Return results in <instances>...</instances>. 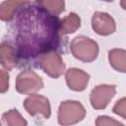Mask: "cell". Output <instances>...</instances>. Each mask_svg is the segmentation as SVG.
<instances>
[{
  "mask_svg": "<svg viewBox=\"0 0 126 126\" xmlns=\"http://www.w3.org/2000/svg\"><path fill=\"white\" fill-rule=\"evenodd\" d=\"M93 29L102 35H107L112 33L115 30V23L113 19L106 13L96 12L93 16Z\"/></svg>",
  "mask_w": 126,
  "mask_h": 126,
  "instance_id": "8",
  "label": "cell"
},
{
  "mask_svg": "<svg viewBox=\"0 0 126 126\" xmlns=\"http://www.w3.org/2000/svg\"><path fill=\"white\" fill-rule=\"evenodd\" d=\"M113 111L126 119V98L120 99L113 107Z\"/></svg>",
  "mask_w": 126,
  "mask_h": 126,
  "instance_id": "17",
  "label": "cell"
},
{
  "mask_svg": "<svg viewBox=\"0 0 126 126\" xmlns=\"http://www.w3.org/2000/svg\"><path fill=\"white\" fill-rule=\"evenodd\" d=\"M96 126H123V124L107 116H99L96 119Z\"/></svg>",
  "mask_w": 126,
  "mask_h": 126,
  "instance_id": "16",
  "label": "cell"
},
{
  "mask_svg": "<svg viewBox=\"0 0 126 126\" xmlns=\"http://www.w3.org/2000/svg\"><path fill=\"white\" fill-rule=\"evenodd\" d=\"M121 6L123 7V9L126 10V1H121Z\"/></svg>",
  "mask_w": 126,
  "mask_h": 126,
  "instance_id": "19",
  "label": "cell"
},
{
  "mask_svg": "<svg viewBox=\"0 0 126 126\" xmlns=\"http://www.w3.org/2000/svg\"><path fill=\"white\" fill-rule=\"evenodd\" d=\"M71 51L73 55L83 61L94 60L98 52L97 44L90 38L79 36L76 37L71 43Z\"/></svg>",
  "mask_w": 126,
  "mask_h": 126,
  "instance_id": "2",
  "label": "cell"
},
{
  "mask_svg": "<svg viewBox=\"0 0 126 126\" xmlns=\"http://www.w3.org/2000/svg\"><path fill=\"white\" fill-rule=\"evenodd\" d=\"M110 64L120 72H126V51L114 49L109 52Z\"/></svg>",
  "mask_w": 126,
  "mask_h": 126,
  "instance_id": "12",
  "label": "cell"
},
{
  "mask_svg": "<svg viewBox=\"0 0 126 126\" xmlns=\"http://www.w3.org/2000/svg\"><path fill=\"white\" fill-rule=\"evenodd\" d=\"M42 7H44L47 11H49L53 15H57L61 13L64 10V1H58V0H45V1H37Z\"/></svg>",
  "mask_w": 126,
  "mask_h": 126,
  "instance_id": "15",
  "label": "cell"
},
{
  "mask_svg": "<svg viewBox=\"0 0 126 126\" xmlns=\"http://www.w3.org/2000/svg\"><path fill=\"white\" fill-rule=\"evenodd\" d=\"M39 65L42 70L51 77L60 76L65 69L64 63L56 53H48L42 55L39 59Z\"/></svg>",
  "mask_w": 126,
  "mask_h": 126,
  "instance_id": "6",
  "label": "cell"
},
{
  "mask_svg": "<svg viewBox=\"0 0 126 126\" xmlns=\"http://www.w3.org/2000/svg\"><path fill=\"white\" fill-rule=\"evenodd\" d=\"M115 94V87L114 86H98L93 90L91 94V102L92 105L96 108H104L108 101L112 98Z\"/></svg>",
  "mask_w": 126,
  "mask_h": 126,
  "instance_id": "7",
  "label": "cell"
},
{
  "mask_svg": "<svg viewBox=\"0 0 126 126\" xmlns=\"http://www.w3.org/2000/svg\"><path fill=\"white\" fill-rule=\"evenodd\" d=\"M14 17L13 28L19 57L34 58L58 47L61 22L37 1H27Z\"/></svg>",
  "mask_w": 126,
  "mask_h": 126,
  "instance_id": "1",
  "label": "cell"
},
{
  "mask_svg": "<svg viewBox=\"0 0 126 126\" xmlns=\"http://www.w3.org/2000/svg\"><path fill=\"white\" fill-rule=\"evenodd\" d=\"M79 27H80V18L76 14L70 13L61 22V33L67 34L70 32H74Z\"/></svg>",
  "mask_w": 126,
  "mask_h": 126,
  "instance_id": "13",
  "label": "cell"
},
{
  "mask_svg": "<svg viewBox=\"0 0 126 126\" xmlns=\"http://www.w3.org/2000/svg\"><path fill=\"white\" fill-rule=\"evenodd\" d=\"M43 86L41 79L32 71L22 72L16 81V89L22 94H31L38 91Z\"/></svg>",
  "mask_w": 126,
  "mask_h": 126,
  "instance_id": "4",
  "label": "cell"
},
{
  "mask_svg": "<svg viewBox=\"0 0 126 126\" xmlns=\"http://www.w3.org/2000/svg\"><path fill=\"white\" fill-rule=\"evenodd\" d=\"M27 1H5L0 6V18L3 21H10L14 18L17 10Z\"/></svg>",
  "mask_w": 126,
  "mask_h": 126,
  "instance_id": "11",
  "label": "cell"
},
{
  "mask_svg": "<svg viewBox=\"0 0 126 126\" xmlns=\"http://www.w3.org/2000/svg\"><path fill=\"white\" fill-rule=\"evenodd\" d=\"M3 119L7 126H27V121L20 115L16 109H12L3 115Z\"/></svg>",
  "mask_w": 126,
  "mask_h": 126,
  "instance_id": "14",
  "label": "cell"
},
{
  "mask_svg": "<svg viewBox=\"0 0 126 126\" xmlns=\"http://www.w3.org/2000/svg\"><path fill=\"white\" fill-rule=\"evenodd\" d=\"M8 85H9V76L4 70H1V93H4L8 89Z\"/></svg>",
  "mask_w": 126,
  "mask_h": 126,
  "instance_id": "18",
  "label": "cell"
},
{
  "mask_svg": "<svg viewBox=\"0 0 126 126\" xmlns=\"http://www.w3.org/2000/svg\"><path fill=\"white\" fill-rule=\"evenodd\" d=\"M18 52L9 43L2 42L0 46V57L1 64L6 69L14 68L18 63Z\"/></svg>",
  "mask_w": 126,
  "mask_h": 126,
  "instance_id": "10",
  "label": "cell"
},
{
  "mask_svg": "<svg viewBox=\"0 0 126 126\" xmlns=\"http://www.w3.org/2000/svg\"><path fill=\"white\" fill-rule=\"evenodd\" d=\"M67 84L74 91H83L89 81V75L79 69H70L66 74Z\"/></svg>",
  "mask_w": 126,
  "mask_h": 126,
  "instance_id": "9",
  "label": "cell"
},
{
  "mask_svg": "<svg viewBox=\"0 0 126 126\" xmlns=\"http://www.w3.org/2000/svg\"><path fill=\"white\" fill-rule=\"evenodd\" d=\"M24 106H25L26 110L31 115H35L37 113H41L45 118H48L50 116L49 101L47 98H45L41 95L32 94L25 100Z\"/></svg>",
  "mask_w": 126,
  "mask_h": 126,
  "instance_id": "5",
  "label": "cell"
},
{
  "mask_svg": "<svg viewBox=\"0 0 126 126\" xmlns=\"http://www.w3.org/2000/svg\"><path fill=\"white\" fill-rule=\"evenodd\" d=\"M85 116V109L78 101H64L59 107L58 121L61 125L67 126L82 120Z\"/></svg>",
  "mask_w": 126,
  "mask_h": 126,
  "instance_id": "3",
  "label": "cell"
}]
</instances>
